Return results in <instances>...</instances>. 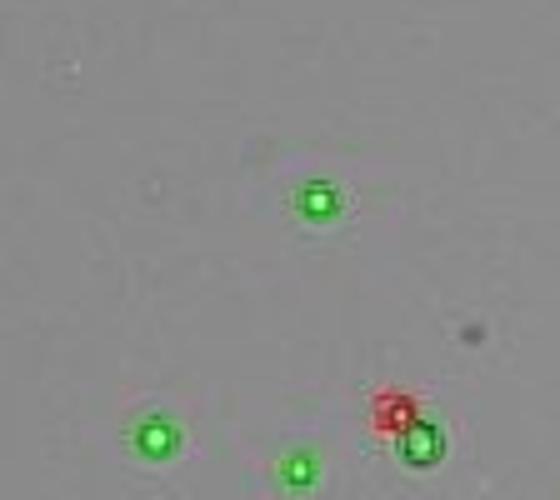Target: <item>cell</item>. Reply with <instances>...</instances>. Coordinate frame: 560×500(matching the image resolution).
Returning a JSON list of instances; mask_svg holds the SVG:
<instances>
[{
	"label": "cell",
	"mask_w": 560,
	"mask_h": 500,
	"mask_svg": "<svg viewBox=\"0 0 560 500\" xmlns=\"http://www.w3.org/2000/svg\"><path fill=\"white\" fill-rule=\"evenodd\" d=\"M126 451L136 455L140 466H175L180 455H186V431H180V420L161 406H140L136 416L126 420Z\"/></svg>",
	"instance_id": "1"
},
{
	"label": "cell",
	"mask_w": 560,
	"mask_h": 500,
	"mask_svg": "<svg viewBox=\"0 0 560 500\" xmlns=\"http://www.w3.org/2000/svg\"><path fill=\"white\" fill-rule=\"evenodd\" d=\"M285 210L295 216L301 231H336V225L350 216V196L336 186V181H326V175H305V181L291 186Z\"/></svg>",
	"instance_id": "2"
},
{
	"label": "cell",
	"mask_w": 560,
	"mask_h": 500,
	"mask_svg": "<svg viewBox=\"0 0 560 500\" xmlns=\"http://www.w3.org/2000/svg\"><path fill=\"white\" fill-rule=\"evenodd\" d=\"M441 455H445V431L441 426H431V420H410V426H400V435H396V461L400 466L431 470Z\"/></svg>",
	"instance_id": "3"
}]
</instances>
